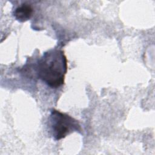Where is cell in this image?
<instances>
[{
  "label": "cell",
  "instance_id": "obj_1",
  "mask_svg": "<svg viewBox=\"0 0 155 155\" xmlns=\"http://www.w3.org/2000/svg\"><path fill=\"white\" fill-rule=\"evenodd\" d=\"M67 71V57L60 50H50L45 52L36 66L38 77L54 88L64 84Z\"/></svg>",
  "mask_w": 155,
  "mask_h": 155
},
{
  "label": "cell",
  "instance_id": "obj_2",
  "mask_svg": "<svg viewBox=\"0 0 155 155\" xmlns=\"http://www.w3.org/2000/svg\"><path fill=\"white\" fill-rule=\"evenodd\" d=\"M52 135L55 140L65 137L73 131H81V126L71 116L56 110H52L50 117Z\"/></svg>",
  "mask_w": 155,
  "mask_h": 155
},
{
  "label": "cell",
  "instance_id": "obj_3",
  "mask_svg": "<svg viewBox=\"0 0 155 155\" xmlns=\"http://www.w3.org/2000/svg\"><path fill=\"white\" fill-rule=\"evenodd\" d=\"M33 10L29 4H22L18 6L13 12V16L19 22H23L28 21L33 15Z\"/></svg>",
  "mask_w": 155,
  "mask_h": 155
}]
</instances>
